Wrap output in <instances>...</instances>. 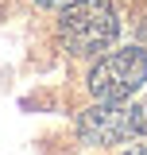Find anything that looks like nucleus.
I'll return each mask as SVG.
<instances>
[{"label": "nucleus", "instance_id": "obj_1", "mask_svg": "<svg viewBox=\"0 0 147 155\" xmlns=\"http://www.w3.org/2000/svg\"><path fill=\"white\" fill-rule=\"evenodd\" d=\"M120 35V19L109 0H70L58 8V39L77 58L109 51Z\"/></svg>", "mask_w": 147, "mask_h": 155}, {"label": "nucleus", "instance_id": "obj_2", "mask_svg": "<svg viewBox=\"0 0 147 155\" xmlns=\"http://www.w3.org/2000/svg\"><path fill=\"white\" fill-rule=\"evenodd\" d=\"M89 93L97 101H128L147 85V51L143 47H120L93 62L89 70Z\"/></svg>", "mask_w": 147, "mask_h": 155}, {"label": "nucleus", "instance_id": "obj_3", "mask_svg": "<svg viewBox=\"0 0 147 155\" xmlns=\"http://www.w3.org/2000/svg\"><path fill=\"white\" fill-rule=\"evenodd\" d=\"M77 136L93 147H112V143H124L132 136H139L136 105H128V101H97V105H89L85 113H77Z\"/></svg>", "mask_w": 147, "mask_h": 155}, {"label": "nucleus", "instance_id": "obj_4", "mask_svg": "<svg viewBox=\"0 0 147 155\" xmlns=\"http://www.w3.org/2000/svg\"><path fill=\"white\" fill-rule=\"evenodd\" d=\"M136 128H139V136H147V97L136 105Z\"/></svg>", "mask_w": 147, "mask_h": 155}, {"label": "nucleus", "instance_id": "obj_5", "mask_svg": "<svg viewBox=\"0 0 147 155\" xmlns=\"http://www.w3.org/2000/svg\"><path fill=\"white\" fill-rule=\"evenodd\" d=\"M39 8H66V4H70V0H35Z\"/></svg>", "mask_w": 147, "mask_h": 155}, {"label": "nucleus", "instance_id": "obj_6", "mask_svg": "<svg viewBox=\"0 0 147 155\" xmlns=\"http://www.w3.org/2000/svg\"><path fill=\"white\" fill-rule=\"evenodd\" d=\"M124 155H147V143H136V147H128Z\"/></svg>", "mask_w": 147, "mask_h": 155}]
</instances>
